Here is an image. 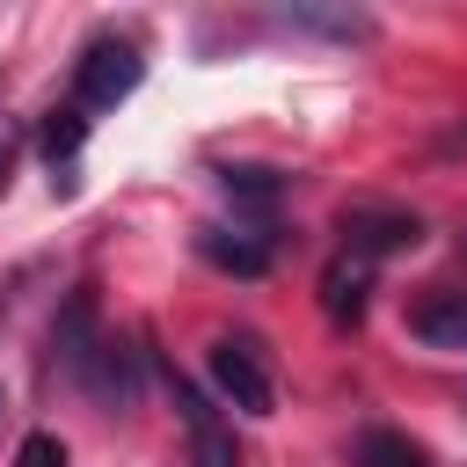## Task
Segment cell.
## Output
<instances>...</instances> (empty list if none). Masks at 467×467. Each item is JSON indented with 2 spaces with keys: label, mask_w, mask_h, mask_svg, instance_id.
I'll return each mask as SVG.
<instances>
[{
  "label": "cell",
  "mask_w": 467,
  "mask_h": 467,
  "mask_svg": "<svg viewBox=\"0 0 467 467\" xmlns=\"http://www.w3.org/2000/svg\"><path fill=\"white\" fill-rule=\"evenodd\" d=\"M7 161H15V124L0 117V182H7Z\"/></svg>",
  "instance_id": "cell-15"
},
{
  "label": "cell",
  "mask_w": 467,
  "mask_h": 467,
  "mask_svg": "<svg viewBox=\"0 0 467 467\" xmlns=\"http://www.w3.org/2000/svg\"><path fill=\"white\" fill-rule=\"evenodd\" d=\"M219 182H226L234 204H277L285 197V175L277 168H219Z\"/></svg>",
  "instance_id": "cell-13"
},
{
  "label": "cell",
  "mask_w": 467,
  "mask_h": 467,
  "mask_svg": "<svg viewBox=\"0 0 467 467\" xmlns=\"http://www.w3.org/2000/svg\"><path fill=\"white\" fill-rule=\"evenodd\" d=\"M365 306H372V263L343 248V255L321 270V314H328L336 328H358V321H365Z\"/></svg>",
  "instance_id": "cell-5"
},
{
  "label": "cell",
  "mask_w": 467,
  "mask_h": 467,
  "mask_svg": "<svg viewBox=\"0 0 467 467\" xmlns=\"http://www.w3.org/2000/svg\"><path fill=\"white\" fill-rule=\"evenodd\" d=\"M277 22H285V29L336 36V44H358V36H372V15H358V7H285Z\"/></svg>",
  "instance_id": "cell-11"
},
{
  "label": "cell",
  "mask_w": 467,
  "mask_h": 467,
  "mask_svg": "<svg viewBox=\"0 0 467 467\" xmlns=\"http://www.w3.org/2000/svg\"><path fill=\"white\" fill-rule=\"evenodd\" d=\"M109 409H131V394H139V372H131V350L124 343H95V358H88V372H80Z\"/></svg>",
  "instance_id": "cell-10"
},
{
  "label": "cell",
  "mask_w": 467,
  "mask_h": 467,
  "mask_svg": "<svg viewBox=\"0 0 467 467\" xmlns=\"http://www.w3.org/2000/svg\"><path fill=\"white\" fill-rule=\"evenodd\" d=\"M168 387H175V409H182V431H190V467H241V445H234V431L219 423V409H212L182 372H168Z\"/></svg>",
  "instance_id": "cell-4"
},
{
  "label": "cell",
  "mask_w": 467,
  "mask_h": 467,
  "mask_svg": "<svg viewBox=\"0 0 467 467\" xmlns=\"http://www.w3.org/2000/svg\"><path fill=\"white\" fill-rule=\"evenodd\" d=\"M204 372L219 387V401H234L241 416H270L277 409V379H270V358L255 336H219L204 350Z\"/></svg>",
  "instance_id": "cell-1"
},
{
  "label": "cell",
  "mask_w": 467,
  "mask_h": 467,
  "mask_svg": "<svg viewBox=\"0 0 467 467\" xmlns=\"http://www.w3.org/2000/svg\"><path fill=\"white\" fill-rule=\"evenodd\" d=\"M197 255L219 263V270H234V277H263V270H270V248L248 241V234H226V226H204V234H197Z\"/></svg>",
  "instance_id": "cell-9"
},
{
  "label": "cell",
  "mask_w": 467,
  "mask_h": 467,
  "mask_svg": "<svg viewBox=\"0 0 467 467\" xmlns=\"http://www.w3.org/2000/svg\"><path fill=\"white\" fill-rule=\"evenodd\" d=\"M139 73H146L139 44H124V36H95V44L80 51V73H73V102H80V109H117V102L139 88Z\"/></svg>",
  "instance_id": "cell-2"
},
{
  "label": "cell",
  "mask_w": 467,
  "mask_h": 467,
  "mask_svg": "<svg viewBox=\"0 0 467 467\" xmlns=\"http://www.w3.org/2000/svg\"><path fill=\"white\" fill-rule=\"evenodd\" d=\"M95 292H73L66 306H58V321H51V358L66 365V372H88V358H95Z\"/></svg>",
  "instance_id": "cell-6"
},
{
  "label": "cell",
  "mask_w": 467,
  "mask_h": 467,
  "mask_svg": "<svg viewBox=\"0 0 467 467\" xmlns=\"http://www.w3.org/2000/svg\"><path fill=\"white\" fill-rule=\"evenodd\" d=\"M438 153H467V124H460V131H445V139H438Z\"/></svg>",
  "instance_id": "cell-16"
},
{
  "label": "cell",
  "mask_w": 467,
  "mask_h": 467,
  "mask_svg": "<svg viewBox=\"0 0 467 467\" xmlns=\"http://www.w3.org/2000/svg\"><path fill=\"white\" fill-rule=\"evenodd\" d=\"M343 241H350V255H401V248H416L423 241V219L416 212H394V204H350L343 212Z\"/></svg>",
  "instance_id": "cell-3"
},
{
  "label": "cell",
  "mask_w": 467,
  "mask_h": 467,
  "mask_svg": "<svg viewBox=\"0 0 467 467\" xmlns=\"http://www.w3.org/2000/svg\"><path fill=\"white\" fill-rule=\"evenodd\" d=\"M15 467H66V445H58L51 431H29L22 452H15Z\"/></svg>",
  "instance_id": "cell-14"
},
{
  "label": "cell",
  "mask_w": 467,
  "mask_h": 467,
  "mask_svg": "<svg viewBox=\"0 0 467 467\" xmlns=\"http://www.w3.org/2000/svg\"><path fill=\"white\" fill-rule=\"evenodd\" d=\"M409 336L423 343H445V350H467V292H431L409 306Z\"/></svg>",
  "instance_id": "cell-8"
},
{
  "label": "cell",
  "mask_w": 467,
  "mask_h": 467,
  "mask_svg": "<svg viewBox=\"0 0 467 467\" xmlns=\"http://www.w3.org/2000/svg\"><path fill=\"white\" fill-rule=\"evenodd\" d=\"M358 467H431V452L409 445L401 431H365L358 438Z\"/></svg>",
  "instance_id": "cell-12"
},
{
  "label": "cell",
  "mask_w": 467,
  "mask_h": 467,
  "mask_svg": "<svg viewBox=\"0 0 467 467\" xmlns=\"http://www.w3.org/2000/svg\"><path fill=\"white\" fill-rule=\"evenodd\" d=\"M80 139H88V109L80 102H66V109L44 117V161H51V190L58 197H73V153H80Z\"/></svg>",
  "instance_id": "cell-7"
}]
</instances>
